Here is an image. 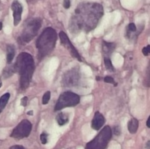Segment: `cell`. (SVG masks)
Here are the masks:
<instances>
[{
  "mask_svg": "<svg viewBox=\"0 0 150 149\" xmlns=\"http://www.w3.org/2000/svg\"><path fill=\"white\" fill-rule=\"evenodd\" d=\"M103 15V8L98 3H83L78 6L69 23L72 34L89 32L98 25Z\"/></svg>",
  "mask_w": 150,
  "mask_h": 149,
  "instance_id": "1",
  "label": "cell"
},
{
  "mask_svg": "<svg viewBox=\"0 0 150 149\" xmlns=\"http://www.w3.org/2000/svg\"><path fill=\"white\" fill-rule=\"evenodd\" d=\"M15 66L20 77V87L24 90L29 87L35 71L33 57L28 53H21L18 56Z\"/></svg>",
  "mask_w": 150,
  "mask_h": 149,
  "instance_id": "2",
  "label": "cell"
},
{
  "mask_svg": "<svg viewBox=\"0 0 150 149\" xmlns=\"http://www.w3.org/2000/svg\"><path fill=\"white\" fill-rule=\"evenodd\" d=\"M57 39V32L53 28L48 27L44 29L36 41L38 59L41 60L52 52L55 47Z\"/></svg>",
  "mask_w": 150,
  "mask_h": 149,
  "instance_id": "3",
  "label": "cell"
},
{
  "mask_svg": "<svg viewBox=\"0 0 150 149\" xmlns=\"http://www.w3.org/2000/svg\"><path fill=\"white\" fill-rule=\"evenodd\" d=\"M112 136V131L109 126L104 127L99 134L86 144L85 149H105Z\"/></svg>",
  "mask_w": 150,
  "mask_h": 149,
  "instance_id": "4",
  "label": "cell"
},
{
  "mask_svg": "<svg viewBox=\"0 0 150 149\" xmlns=\"http://www.w3.org/2000/svg\"><path fill=\"white\" fill-rule=\"evenodd\" d=\"M41 25L42 21L40 18H34L26 22L21 34V40L25 43L32 41L38 34Z\"/></svg>",
  "mask_w": 150,
  "mask_h": 149,
  "instance_id": "5",
  "label": "cell"
},
{
  "mask_svg": "<svg viewBox=\"0 0 150 149\" xmlns=\"http://www.w3.org/2000/svg\"><path fill=\"white\" fill-rule=\"evenodd\" d=\"M80 102V96L72 91H65L62 93L56 103L54 110H60L67 107L77 105Z\"/></svg>",
  "mask_w": 150,
  "mask_h": 149,
  "instance_id": "6",
  "label": "cell"
},
{
  "mask_svg": "<svg viewBox=\"0 0 150 149\" xmlns=\"http://www.w3.org/2000/svg\"><path fill=\"white\" fill-rule=\"evenodd\" d=\"M32 127V126L30 121L26 119H23L13 130L11 134H10V137L17 139V140H21V139L27 137L31 133Z\"/></svg>",
  "mask_w": 150,
  "mask_h": 149,
  "instance_id": "7",
  "label": "cell"
},
{
  "mask_svg": "<svg viewBox=\"0 0 150 149\" xmlns=\"http://www.w3.org/2000/svg\"><path fill=\"white\" fill-rule=\"evenodd\" d=\"M80 81V72L78 68H72L64 73L62 79V84L64 87H74Z\"/></svg>",
  "mask_w": 150,
  "mask_h": 149,
  "instance_id": "8",
  "label": "cell"
},
{
  "mask_svg": "<svg viewBox=\"0 0 150 149\" xmlns=\"http://www.w3.org/2000/svg\"><path fill=\"white\" fill-rule=\"evenodd\" d=\"M59 38L61 40V43L67 51L70 52V55L73 57V58H77L79 61H81V58L80 54L79 53L77 50L76 49L74 46L73 45L72 42H70V39L67 37V34L64 32H59Z\"/></svg>",
  "mask_w": 150,
  "mask_h": 149,
  "instance_id": "9",
  "label": "cell"
},
{
  "mask_svg": "<svg viewBox=\"0 0 150 149\" xmlns=\"http://www.w3.org/2000/svg\"><path fill=\"white\" fill-rule=\"evenodd\" d=\"M12 10L13 12V24L18 26L21 20V14L23 12V7L21 4L17 0H15L12 4Z\"/></svg>",
  "mask_w": 150,
  "mask_h": 149,
  "instance_id": "10",
  "label": "cell"
},
{
  "mask_svg": "<svg viewBox=\"0 0 150 149\" xmlns=\"http://www.w3.org/2000/svg\"><path fill=\"white\" fill-rule=\"evenodd\" d=\"M105 119L103 115L100 112H95L94 118L92 121V128L95 130H99L103 127V124H105Z\"/></svg>",
  "mask_w": 150,
  "mask_h": 149,
  "instance_id": "11",
  "label": "cell"
},
{
  "mask_svg": "<svg viewBox=\"0 0 150 149\" xmlns=\"http://www.w3.org/2000/svg\"><path fill=\"white\" fill-rule=\"evenodd\" d=\"M116 48V45L113 42H108L106 41H103V53L104 58H109L110 55L114 52Z\"/></svg>",
  "mask_w": 150,
  "mask_h": 149,
  "instance_id": "12",
  "label": "cell"
},
{
  "mask_svg": "<svg viewBox=\"0 0 150 149\" xmlns=\"http://www.w3.org/2000/svg\"><path fill=\"white\" fill-rule=\"evenodd\" d=\"M8 64L9 65L7 67H6L4 71H3V77H4V78H8V77H11L15 72H16V69L15 64Z\"/></svg>",
  "mask_w": 150,
  "mask_h": 149,
  "instance_id": "13",
  "label": "cell"
},
{
  "mask_svg": "<svg viewBox=\"0 0 150 149\" xmlns=\"http://www.w3.org/2000/svg\"><path fill=\"white\" fill-rule=\"evenodd\" d=\"M139 121H138L136 118H131L130 121L128 122V125H127L129 131H130L131 134H135V133H136L138 129H139Z\"/></svg>",
  "mask_w": 150,
  "mask_h": 149,
  "instance_id": "14",
  "label": "cell"
},
{
  "mask_svg": "<svg viewBox=\"0 0 150 149\" xmlns=\"http://www.w3.org/2000/svg\"><path fill=\"white\" fill-rule=\"evenodd\" d=\"M16 53V48L13 45H8L7 46V61L8 64H11Z\"/></svg>",
  "mask_w": 150,
  "mask_h": 149,
  "instance_id": "15",
  "label": "cell"
},
{
  "mask_svg": "<svg viewBox=\"0 0 150 149\" xmlns=\"http://www.w3.org/2000/svg\"><path fill=\"white\" fill-rule=\"evenodd\" d=\"M57 122L59 126H63L68 123L69 121V115L65 112H59L56 117Z\"/></svg>",
  "mask_w": 150,
  "mask_h": 149,
  "instance_id": "16",
  "label": "cell"
},
{
  "mask_svg": "<svg viewBox=\"0 0 150 149\" xmlns=\"http://www.w3.org/2000/svg\"><path fill=\"white\" fill-rule=\"evenodd\" d=\"M10 94L9 93H4V95L1 96V98H0V113L2 112L4 108L6 107L9 99H10Z\"/></svg>",
  "mask_w": 150,
  "mask_h": 149,
  "instance_id": "17",
  "label": "cell"
},
{
  "mask_svg": "<svg viewBox=\"0 0 150 149\" xmlns=\"http://www.w3.org/2000/svg\"><path fill=\"white\" fill-rule=\"evenodd\" d=\"M136 30H137V28H136V25H135V23H129V25H128V26H127V32H126V37H128V38H130L131 33L136 32Z\"/></svg>",
  "mask_w": 150,
  "mask_h": 149,
  "instance_id": "18",
  "label": "cell"
},
{
  "mask_svg": "<svg viewBox=\"0 0 150 149\" xmlns=\"http://www.w3.org/2000/svg\"><path fill=\"white\" fill-rule=\"evenodd\" d=\"M104 64H105V68L111 72L115 71V69H114V66H113L112 63H111L110 58H104Z\"/></svg>",
  "mask_w": 150,
  "mask_h": 149,
  "instance_id": "19",
  "label": "cell"
},
{
  "mask_svg": "<svg viewBox=\"0 0 150 149\" xmlns=\"http://www.w3.org/2000/svg\"><path fill=\"white\" fill-rule=\"evenodd\" d=\"M50 98H51V92L46 91L44 93L43 96H42V104H43V105L48 104V102H49L50 100Z\"/></svg>",
  "mask_w": 150,
  "mask_h": 149,
  "instance_id": "20",
  "label": "cell"
},
{
  "mask_svg": "<svg viewBox=\"0 0 150 149\" xmlns=\"http://www.w3.org/2000/svg\"><path fill=\"white\" fill-rule=\"evenodd\" d=\"M40 141L42 144H46L48 142V134L46 132H42L40 134Z\"/></svg>",
  "mask_w": 150,
  "mask_h": 149,
  "instance_id": "21",
  "label": "cell"
},
{
  "mask_svg": "<svg viewBox=\"0 0 150 149\" xmlns=\"http://www.w3.org/2000/svg\"><path fill=\"white\" fill-rule=\"evenodd\" d=\"M104 81H105V83L117 85V83H115V80H114V78L111 77H110V76H106V77L104 78Z\"/></svg>",
  "mask_w": 150,
  "mask_h": 149,
  "instance_id": "22",
  "label": "cell"
},
{
  "mask_svg": "<svg viewBox=\"0 0 150 149\" xmlns=\"http://www.w3.org/2000/svg\"><path fill=\"white\" fill-rule=\"evenodd\" d=\"M142 52H143V54L146 56H149V53H150V45H148L146 47H144L142 50Z\"/></svg>",
  "mask_w": 150,
  "mask_h": 149,
  "instance_id": "23",
  "label": "cell"
},
{
  "mask_svg": "<svg viewBox=\"0 0 150 149\" xmlns=\"http://www.w3.org/2000/svg\"><path fill=\"white\" fill-rule=\"evenodd\" d=\"M27 102H28V97L27 96H24L21 99V105L23 107H26L27 105Z\"/></svg>",
  "mask_w": 150,
  "mask_h": 149,
  "instance_id": "24",
  "label": "cell"
},
{
  "mask_svg": "<svg viewBox=\"0 0 150 149\" xmlns=\"http://www.w3.org/2000/svg\"><path fill=\"white\" fill-rule=\"evenodd\" d=\"M63 6L65 9L70 8V0H64V2H63Z\"/></svg>",
  "mask_w": 150,
  "mask_h": 149,
  "instance_id": "25",
  "label": "cell"
},
{
  "mask_svg": "<svg viewBox=\"0 0 150 149\" xmlns=\"http://www.w3.org/2000/svg\"><path fill=\"white\" fill-rule=\"evenodd\" d=\"M114 132L116 135H120L121 133V130H120V127H114Z\"/></svg>",
  "mask_w": 150,
  "mask_h": 149,
  "instance_id": "26",
  "label": "cell"
},
{
  "mask_svg": "<svg viewBox=\"0 0 150 149\" xmlns=\"http://www.w3.org/2000/svg\"><path fill=\"white\" fill-rule=\"evenodd\" d=\"M10 149H24V148L21 145H13L10 147Z\"/></svg>",
  "mask_w": 150,
  "mask_h": 149,
  "instance_id": "27",
  "label": "cell"
},
{
  "mask_svg": "<svg viewBox=\"0 0 150 149\" xmlns=\"http://www.w3.org/2000/svg\"><path fill=\"white\" fill-rule=\"evenodd\" d=\"M149 121H150V117H149V118H148L147 122H146V125H147V127H148V128H150V125H149Z\"/></svg>",
  "mask_w": 150,
  "mask_h": 149,
  "instance_id": "28",
  "label": "cell"
},
{
  "mask_svg": "<svg viewBox=\"0 0 150 149\" xmlns=\"http://www.w3.org/2000/svg\"><path fill=\"white\" fill-rule=\"evenodd\" d=\"M27 115H33V111L31 110V111H29V112H27Z\"/></svg>",
  "mask_w": 150,
  "mask_h": 149,
  "instance_id": "29",
  "label": "cell"
},
{
  "mask_svg": "<svg viewBox=\"0 0 150 149\" xmlns=\"http://www.w3.org/2000/svg\"><path fill=\"white\" fill-rule=\"evenodd\" d=\"M1 29H2V23L0 21V30H1Z\"/></svg>",
  "mask_w": 150,
  "mask_h": 149,
  "instance_id": "30",
  "label": "cell"
},
{
  "mask_svg": "<svg viewBox=\"0 0 150 149\" xmlns=\"http://www.w3.org/2000/svg\"><path fill=\"white\" fill-rule=\"evenodd\" d=\"M1 85H2V84H1V82H0V88L1 87Z\"/></svg>",
  "mask_w": 150,
  "mask_h": 149,
  "instance_id": "31",
  "label": "cell"
}]
</instances>
